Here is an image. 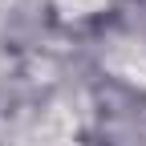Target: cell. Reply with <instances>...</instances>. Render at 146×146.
I'll return each instance as SVG.
<instances>
[{
    "label": "cell",
    "instance_id": "6da1fadb",
    "mask_svg": "<svg viewBox=\"0 0 146 146\" xmlns=\"http://www.w3.org/2000/svg\"><path fill=\"white\" fill-rule=\"evenodd\" d=\"M65 4H73V8H77V12H85V8H94V4H98V0H65Z\"/></svg>",
    "mask_w": 146,
    "mask_h": 146
}]
</instances>
